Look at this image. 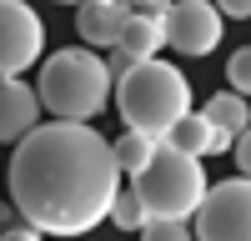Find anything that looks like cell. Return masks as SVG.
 I'll return each instance as SVG.
<instances>
[{
	"label": "cell",
	"mask_w": 251,
	"mask_h": 241,
	"mask_svg": "<svg viewBox=\"0 0 251 241\" xmlns=\"http://www.w3.org/2000/svg\"><path fill=\"white\" fill-rule=\"evenodd\" d=\"M121 166L111 141L86 120H46L10 156V201L40 236H86L111 216Z\"/></svg>",
	"instance_id": "cell-1"
},
{
	"label": "cell",
	"mask_w": 251,
	"mask_h": 241,
	"mask_svg": "<svg viewBox=\"0 0 251 241\" xmlns=\"http://www.w3.org/2000/svg\"><path fill=\"white\" fill-rule=\"evenodd\" d=\"M111 91H116V80L106 71V60L96 50H80V46L46 55L40 80H35L40 111H50L55 120H86V126L111 106Z\"/></svg>",
	"instance_id": "cell-2"
},
{
	"label": "cell",
	"mask_w": 251,
	"mask_h": 241,
	"mask_svg": "<svg viewBox=\"0 0 251 241\" xmlns=\"http://www.w3.org/2000/svg\"><path fill=\"white\" fill-rule=\"evenodd\" d=\"M116 106L131 131L166 141V131L191 111V80L166 60H141L131 75L116 80Z\"/></svg>",
	"instance_id": "cell-3"
},
{
	"label": "cell",
	"mask_w": 251,
	"mask_h": 241,
	"mask_svg": "<svg viewBox=\"0 0 251 241\" xmlns=\"http://www.w3.org/2000/svg\"><path fill=\"white\" fill-rule=\"evenodd\" d=\"M206 171H201V156H181L171 146H161L151 156V166L141 176H131V191L141 196L146 221H191L201 196H206Z\"/></svg>",
	"instance_id": "cell-4"
},
{
	"label": "cell",
	"mask_w": 251,
	"mask_h": 241,
	"mask_svg": "<svg viewBox=\"0 0 251 241\" xmlns=\"http://www.w3.org/2000/svg\"><path fill=\"white\" fill-rule=\"evenodd\" d=\"M196 241H251V181L231 176L206 186L201 206L191 216Z\"/></svg>",
	"instance_id": "cell-5"
},
{
	"label": "cell",
	"mask_w": 251,
	"mask_h": 241,
	"mask_svg": "<svg viewBox=\"0 0 251 241\" xmlns=\"http://www.w3.org/2000/svg\"><path fill=\"white\" fill-rule=\"evenodd\" d=\"M46 50V20L25 0H0V75L30 71Z\"/></svg>",
	"instance_id": "cell-6"
},
{
	"label": "cell",
	"mask_w": 251,
	"mask_h": 241,
	"mask_svg": "<svg viewBox=\"0 0 251 241\" xmlns=\"http://www.w3.org/2000/svg\"><path fill=\"white\" fill-rule=\"evenodd\" d=\"M221 25L226 15L211 0H171L166 10V46L181 55H211L221 46Z\"/></svg>",
	"instance_id": "cell-7"
},
{
	"label": "cell",
	"mask_w": 251,
	"mask_h": 241,
	"mask_svg": "<svg viewBox=\"0 0 251 241\" xmlns=\"http://www.w3.org/2000/svg\"><path fill=\"white\" fill-rule=\"evenodd\" d=\"M40 126V96L20 75H0V146H15Z\"/></svg>",
	"instance_id": "cell-8"
},
{
	"label": "cell",
	"mask_w": 251,
	"mask_h": 241,
	"mask_svg": "<svg viewBox=\"0 0 251 241\" xmlns=\"http://www.w3.org/2000/svg\"><path fill=\"white\" fill-rule=\"evenodd\" d=\"M126 20H131L126 0H80L75 5V30L86 46H116Z\"/></svg>",
	"instance_id": "cell-9"
},
{
	"label": "cell",
	"mask_w": 251,
	"mask_h": 241,
	"mask_svg": "<svg viewBox=\"0 0 251 241\" xmlns=\"http://www.w3.org/2000/svg\"><path fill=\"white\" fill-rule=\"evenodd\" d=\"M161 46H166V20H151V15H136V10H131V20L121 25L116 50H126V55L141 66V60H156Z\"/></svg>",
	"instance_id": "cell-10"
},
{
	"label": "cell",
	"mask_w": 251,
	"mask_h": 241,
	"mask_svg": "<svg viewBox=\"0 0 251 241\" xmlns=\"http://www.w3.org/2000/svg\"><path fill=\"white\" fill-rule=\"evenodd\" d=\"M211 131H216V126H211L201 111H186L176 126L166 131L161 146H171V151H181V156H206V151H211Z\"/></svg>",
	"instance_id": "cell-11"
},
{
	"label": "cell",
	"mask_w": 251,
	"mask_h": 241,
	"mask_svg": "<svg viewBox=\"0 0 251 241\" xmlns=\"http://www.w3.org/2000/svg\"><path fill=\"white\" fill-rule=\"evenodd\" d=\"M201 116L211 120L216 131L241 136V131L251 126V100H246V96H236V91H216L211 100H206V111H201Z\"/></svg>",
	"instance_id": "cell-12"
},
{
	"label": "cell",
	"mask_w": 251,
	"mask_h": 241,
	"mask_svg": "<svg viewBox=\"0 0 251 241\" xmlns=\"http://www.w3.org/2000/svg\"><path fill=\"white\" fill-rule=\"evenodd\" d=\"M111 151H116V166H121L126 176H141L146 166H151V156L161 151V141L146 136V131H131V126H126V131L111 141Z\"/></svg>",
	"instance_id": "cell-13"
},
{
	"label": "cell",
	"mask_w": 251,
	"mask_h": 241,
	"mask_svg": "<svg viewBox=\"0 0 251 241\" xmlns=\"http://www.w3.org/2000/svg\"><path fill=\"white\" fill-rule=\"evenodd\" d=\"M106 221H111L116 231H141V226H146V206H141V196H136V191H116Z\"/></svg>",
	"instance_id": "cell-14"
},
{
	"label": "cell",
	"mask_w": 251,
	"mask_h": 241,
	"mask_svg": "<svg viewBox=\"0 0 251 241\" xmlns=\"http://www.w3.org/2000/svg\"><path fill=\"white\" fill-rule=\"evenodd\" d=\"M226 80H231V91L251 100V46L231 50V60H226Z\"/></svg>",
	"instance_id": "cell-15"
},
{
	"label": "cell",
	"mask_w": 251,
	"mask_h": 241,
	"mask_svg": "<svg viewBox=\"0 0 251 241\" xmlns=\"http://www.w3.org/2000/svg\"><path fill=\"white\" fill-rule=\"evenodd\" d=\"M141 241H196V231H191V221H146Z\"/></svg>",
	"instance_id": "cell-16"
},
{
	"label": "cell",
	"mask_w": 251,
	"mask_h": 241,
	"mask_svg": "<svg viewBox=\"0 0 251 241\" xmlns=\"http://www.w3.org/2000/svg\"><path fill=\"white\" fill-rule=\"evenodd\" d=\"M231 156H236V171H241V176L251 181V126H246V131L236 136V146H231Z\"/></svg>",
	"instance_id": "cell-17"
},
{
	"label": "cell",
	"mask_w": 251,
	"mask_h": 241,
	"mask_svg": "<svg viewBox=\"0 0 251 241\" xmlns=\"http://www.w3.org/2000/svg\"><path fill=\"white\" fill-rule=\"evenodd\" d=\"M211 5L221 15H231V20H251V0H211Z\"/></svg>",
	"instance_id": "cell-18"
},
{
	"label": "cell",
	"mask_w": 251,
	"mask_h": 241,
	"mask_svg": "<svg viewBox=\"0 0 251 241\" xmlns=\"http://www.w3.org/2000/svg\"><path fill=\"white\" fill-rule=\"evenodd\" d=\"M0 241H40V231H35V226H25V221H15V226L0 231Z\"/></svg>",
	"instance_id": "cell-19"
},
{
	"label": "cell",
	"mask_w": 251,
	"mask_h": 241,
	"mask_svg": "<svg viewBox=\"0 0 251 241\" xmlns=\"http://www.w3.org/2000/svg\"><path fill=\"white\" fill-rule=\"evenodd\" d=\"M171 0H136V15H151V20H166Z\"/></svg>",
	"instance_id": "cell-20"
},
{
	"label": "cell",
	"mask_w": 251,
	"mask_h": 241,
	"mask_svg": "<svg viewBox=\"0 0 251 241\" xmlns=\"http://www.w3.org/2000/svg\"><path fill=\"white\" fill-rule=\"evenodd\" d=\"M15 221H20V211H15V201H0V231H5V226H15Z\"/></svg>",
	"instance_id": "cell-21"
},
{
	"label": "cell",
	"mask_w": 251,
	"mask_h": 241,
	"mask_svg": "<svg viewBox=\"0 0 251 241\" xmlns=\"http://www.w3.org/2000/svg\"><path fill=\"white\" fill-rule=\"evenodd\" d=\"M55 5H80V0H55Z\"/></svg>",
	"instance_id": "cell-22"
},
{
	"label": "cell",
	"mask_w": 251,
	"mask_h": 241,
	"mask_svg": "<svg viewBox=\"0 0 251 241\" xmlns=\"http://www.w3.org/2000/svg\"><path fill=\"white\" fill-rule=\"evenodd\" d=\"M126 5H136V0H126Z\"/></svg>",
	"instance_id": "cell-23"
}]
</instances>
